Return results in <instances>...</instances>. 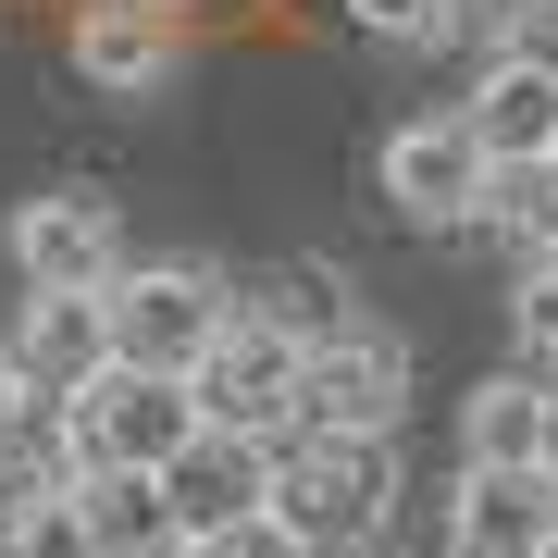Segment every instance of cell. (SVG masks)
<instances>
[{
    "instance_id": "cell-1",
    "label": "cell",
    "mask_w": 558,
    "mask_h": 558,
    "mask_svg": "<svg viewBox=\"0 0 558 558\" xmlns=\"http://www.w3.org/2000/svg\"><path fill=\"white\" fill-rule=\"evenodd\" d=\"M274 509H286V534L323 546V558L385 546V521H398V435H286Z\"/></svg>"
},
{
    "instance_id": "cell-2",
    "label": "cell",
    "mask_w": 558,
    "mask_h": 558,
    "mask_svg": "<svg viewBox=\"0 0 558 558\" xmlns=\"http://www.w3.org/2000/svg\"><path fill=\"white\" fill-rule=\"evenodd\" d=\"M62 410H75V472H174V459L211 435L199 385H186V373H137V360L87 373Z\"/></svg>"
},
{
    "instance_id": "cell-3",
    "label": "cell",
    "mask_w": 558,
    "mask_h": 558,
    "mask_svg": "<svg viewBox=\"0 0 558 558\" xmlns=\"http://www.w3.org/2000/svg\"><path fill=\"white\" fill-rule=\"evenodd\" d=\"M100 299H112V360H137V373H199L236 323V286L211 260H124Z\"/></svg>"
},
{
    "instance_id": "cell-4",
    "label": "cell",
    "mask_w": 558,
    "mask_h": 558,
    "mask_svg": "<svg viewBox=\"0 0 558 558\" xmlns=\"http://www.w3.org/2000/svg\"><path fill=\"white\" fill-rule=\"evenodd\" d=\"M199 410L236 422V435H299V385H311V336L286 311H236L223 323V348L199 360Z\"/></svg>"
},
{
    "instance_id": "cell-5",
    "label": "cell",
    "mask_w": 558,
    "mask_h": 558,
    "mask_svg": "<svg viewBox=\"0 0 558 558\" xmlns=\"http://www.w3.org/2000/svg\"><path fill=\"white\" fill-rule=\"evenodd\" d=\"M410 410V348L385 336V323H336V336H311V385H299V435H398Z\"/></svg>"
},
{
    "instance_id": "cell-6",
    "label": "cell",
    "mask_w": 558,
    "mask_h": 558,
    "mask_svg": "<svg viewBox=\"0 0 558 558\" xmlns=\"http://www.w3.org/2000/svg\"><path fill=\"white\" fill-rule=\"evenodd\" d=\"M385 211L398 223H484V186H497V149L472 137V112H422L385 137Z\"/></svg>"
},
{
    "instance_id": "cell-7",
    "label": "cell",
    "mask_w": 558,
    "mask_h": 558,
    "mask_svg": "<svg viewBox=\"0 0 558 558\" xmlns=\"http://www.w3.org/2000/svg\"><path fill=\"white\" fill-rule=\"evenodd\" d=\"M0 248H13L25 286H112V274H124V223H112V199H87V186H38V199H13Z\"/></svg>"
},
{
    "instance_id": "cell-8",
    "label": "cell",
    "mask_w": 558,
    "mask_h": 558,
    "mask_svg": "<svg viewBox=\"0 0 558 558\" xmlns=\"http://www.w3.org/2000/svg\"><path fill=\"white\" fill-rule=\"evenodd\" d=\"M546 546H558V472H484V459H459L447 558H546Z\"/></svg>"
},
{
    "instance_id": "cell-9",
    "label": "cell",
    "mask_w": 558,
    "mask_h": 558,
    "mask_svg": "<svg viewBox=\"0 0 558 558\" xmlns=\"http://www.w3.org/2000/svg\"><path fill=\"white\" fill-rule=\"evenodd\" d=\"M13 373L50 385V398H75L87 373H112V299H100V286H25V311H13Z\"/></svg>"
},
{
    "instance_id": "cell-10",
    "label": "cell",
    "mask_w": 558,
    "mask_h": 558,
    "mask_svg": "<svg viewBox=\"0 0 558 558\" xmlns=\"http://www.w3.org/2000/svg\"><path fill=\"white\" fill-rule=\"evenodd\" d=\"M174 62H186V25L161 0H87L75 13V75L100 100H149V87H174Z\"/></svg>"
},
{
    "instance_id": "cell-11",
    "label": "cell",
    "mask_w": 558,
    "mask_h": 558,
    "mask_svg": "<svg viewBox=\"0 0 558 558\" xmlns=\"http://www.w3.org/2000/svg\"><path fill=\"white\" fill-rule=\"evenodd\" d=\"M174 509H186V534H223V521H248V509H274V484H286V435H236V422H211L199 447L174 459Z\"/></svg>"
},
{
    "instance_id": "cell-12",
    "label": "cell",
    "mask_w": 558,
    "mask_h": 558,
    "mask_svg": "<svg viewBox=\"0 0 558 558\" xmlns=\"http://www.w3.org/2000/svg\"><path fill=\"white\" fill-rule=\"evenodd\" d=\"M546 398L558 385L521 360V373H484L472 398H459V459H484V472H546Z\"/></svg>"
},
{
    "instance_id": "cell-13",
    "label": "cell",
    "mask_w": 558,
    "mask_h": 558,
    "mask_svg": "<svg viewBox=\"0 0 558 558\" xmlns=\"http://www.w3.org/2000/svg\"><path fill=\"white\" fill-rule=\"evenodd\" d=\"M459 112H472V137L497 149V161H546V149H558V75H546L534 50H497Z\"/></svg>"
},
{
    "instance_id": "cell-14",
    "label": "cell",
    "mask_w": 558,
    "mask_h": 558,
    "mask_svg": "<svg viewBox=\"0 0 558 558\" xmlns=\"http://www.w3.org/2000/svg\"><path fill=\"white\" fill-rule=\"evenodd\" d=\"M75 497H87L100 558H186V509L161 472H75Z\"/></svg>"
},
{
    "instance_id": "cell-15",
    "label": "cell",
    "mask_w": 558,
    "mask_h": 558,
    "mask_svg": "<svg viewBox=\"0 0 558 558\" xmlns=\"http://www.w3.org/2000/svg\"><path fill=\"white\" fill-rule=\"evenodd\" d=\"M484 236L509 260H558V149L546 161H497V186H484Z\"/></svg>"
},
{
    "instance_id": "cell-16",
    "label": "cell",
    "mask_w": 558,
    "mask_h": 558,
    "mask_svg": "<svg viewBox=\"0 0 558 558\" xmlns=\"http://www.w3.org/2000/svg\"><path fill=\"white\" fill-rule=\"evenodd\" d=\"M0 558H100L87 497H75V484H50V497H0Z\"/></svg>"
},
{
    "instance_id": "cell-17",
    "label": "cell",
    "mask_w": 558,
    "mask_h": 558,
    "mask_svg": "<svg viewBox=\"0 0 558 558\" xmlns=\"http://www.w3.org/2000/svg\"><path fill=\"white\" fill-rule=\"evenodd\" d=\"M509 323H521V360H534V373H558V260H521Z\"/></svg>"
},
{
    "instance_id": "cell-18",
    "label": "cell",
    "mask_w": 558,
    "mask_h": 558,
    "mask_svg": "<svg viewBox=\"0 0 558 558\" xmlns=\"http://www.w3.org/2000/svg\"><path fill=\"white\" fill-rule=\"evenodd\" d=\"M186 558H323L286 534V509H248V521H223V534H186Z\"/></svg>"
},
{
    "instance_id": "cell-19",
    "label": "cell",
    "mask_w": 558,
    "mask_h": 558,
    "mask_svg": "<svg viewBox=\"0 0 558 558\" xmlns=\"http://www.w3.org/2000/svg\"><path fill=\"white\" fill-rule=\"evenodd\" d=\"M336 13L360 25V38H385V50H410V38H447V0H336Z\"/></svg>"
},
{
    "instance_id": "cell-20",
    "label": "cell",
    "mask_w": 558,
    "mask_h": 558,
    "mask_svg": "<svg viewBox=\"0 0 558 558\" xmlns=\"http://www.w3.org/2000/svg\"><path fill=\"white\" fill-rule=\"evenodd\" d=\"M546 0H447V38H484V50H521V25H534Z\"/></svg>"
},
{
    "instance_id": "cell-21",
    "label": "cell",
    "mask_w": 558,
    "mask_h": 558,
    "mask_svg": "<svg viewBox=\"0 0 558 558\" xmlns=\"http://www.w3.org/2000/svg\"><path fill=\"white\" fill-rule=\"evenodd\" d=\"M521 50H534V62H546V75H558V0H546V13H534V25H521Z\"/></svg>"
},
{
    "instance_id": "cell-22",
    "label": "cell",
    "mask_w": 558,
    "mask_h": 558,
    "mask_svg": "<svg viewBox=\"0 0 558 558\" xmlns=\"http://www.w3.org/2000/svg\"><path fill=\"white\" fill-rule=\"evenodd\" d=\"M13 385H25V373H13V348H0V422H13Z\"/></svg>"
},
{
    "instance_id": "cell-23",
    "label": "cell",
    "mask_w": 558,
    "mask_h": 558,
    "mask_svg": "<svg viewBox=\"0 0 558 558\" xmlns=\"http://www.w3.org/2000/svg\"><path fill=\"white\" fill-rule=\"evenodd\" d=\"M161 13H174V0H161Z\"/></svg>"
},
{
    "instance_id": "cell-24",
    "label": "cell",
    "mask_w": 558,
    "mask_h": 558,
    "mask_svg": "<svg viewBox=\"0 0 558 558\" xmlns=\"http://www.w3.org/2000/svg\"><path fill=\"white\" fill-rule=\"evenodd\" d=\"M546 558H558V546H546Z\"/></svg>"
}]
</instances>
